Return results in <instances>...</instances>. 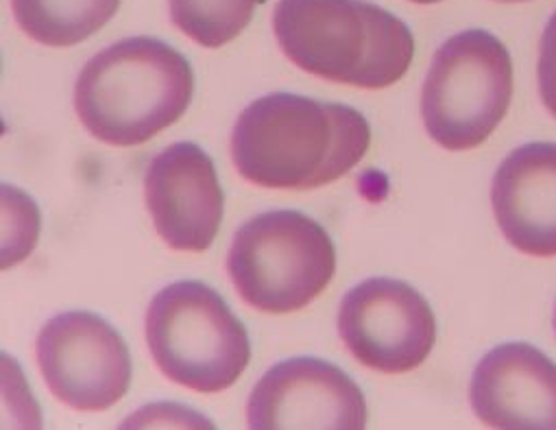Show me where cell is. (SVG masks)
<instances>
[{
	"label": "cell",
	"mask_w": 556,
	"mask_h": 430,
	"mask_svg": "<svg viewBox=\"0 0 556 430\" xmlns=\"http://www.w3.org/2000/svg\"><path fill=\"white\" fill-rule=\"evenodd\" d=\"M369 147L371 127L358 110L287 92L247 105L231 131L238 173L273 190L332 184L348 175Z\"/></svg>",
	"instance_id": "obj_1"
},
{
	"label": "cell",
	"mask_w": 556,
	"mask_h": 430,
	"mask_svg": "<svg viewBox=\"0 0 556 430\" xmlns=\"http://www.w3.org/2000/svg\"><path fill=\"white\" fill-rule=\"evenodd\" d=\"M273 31L302 71L365 90L397 84L415 55L410 29L369 0H277Z\"/></svg>",
	"instance_id": "obj_2"
},
{
	"label": "cell",
	"mask_w": 556,
	"mask_h": 430,
	"mask_svg": "<svg viewBox=\"0 0 556 430\" xmlns=\"http://www.w3.org/2000/svg\"><path fill=\"white\" fill-rule=\"evenodd\" d=\"M194 92L190 62L155 38H127L79 73L75 110L101 142L136 147L177 123Z\"/></svg>",
	"instance_id": "obj_3"
},
{
	"label": "cell",
	"mask_w": 556,
	"mask_h": 430,
	"mask_svg": "<svg viewBox=\"0 0 556 430\" xmlns=\"http://www.w3.org/2000/svg\"><path fill=\"white\" fill-rule=\"evenodd\" d=\"M337 250L330 235L295 210H270L233 237L227 274L255 311L289 315L306 308L332 282Z\"/></svg>",
	"instance_id": "obj_4"
},
{
	"label": "cell",
	"mask_w": 556,
	"mask_h": 430,
	"mask_svg": "<svg viewBox=\"0 0 556 430\" xmlns=\"http://www.w3.org/2000/svg\"><path fill=\"white\" fill-rule=\"evenodd\" d=\"M147 341L166 378L201 393L229 389L251 361L240 319L214 289L194 280L175 282L153 298Z\"/></svg>",
	"instance_id": "obj_5"
},
{
	"label": "cell",
	"mask_w": 556,
	"mask_h": 430,
	"mask_svg": "<svg viewBox=\"0 0 556 430\" xmlns=\"http://www.w3.org/2000/svg\"><path fill=\"white\" fill-rule=\"evenodd\" d=\"M513 99V60L489 31L452 36L434 53L421 90L430 138L450 151L480 147L504 121Z\"/></svg>",
	"instance_id": "obj_6"
},
{
	"label": "cell",
	"mask_w": 556,
	"mask_h": 430,
	"mask_svg": "<svg viewBox=\"0 0 556 430\" xmlns=\"http://www.w3.org/2000/svg\"><path fill=\"white\" fill-rule=\"evenodd\" d=\"M51 393L77 410H105L131 384V354L105 319L73 311L53 317L36 343Z\"/></svg>",
	"instance_id": "obj_7"
},
{
	"label": "cell",
	"mask_w": 556,
	"mask_h": 430,
	"mask_svg": "<svg viewBox=\"0 0 556 430\" xmlns=\"http://www.w3.org/2000/svg\"><path fill=\"white\" fill-rule=\"evenodd\" d=\"M339 332L358 363L382 374L417 369L437 341V319L426 298L393 278L354 287L339 311Z\"/></svg>",
	"instance_id": "obj_8"
},
{
	"label": "cell",
	"mask_w": 556,
	"mask_h": 430,
	"mask_svg": "<svg viewBox=\"0 0 556 430\" xmlns=\"http://www.w3.org/2000/svg\"><path fill=\"white\" fill-rule=\"evenodd\" d=\"M247 419L255 430H363L367 402L341 367L300 356L277 363L260 378L249 395Z\"/></svg>",
	"instance_id": "obj_9"
},
{
	"label": "cell",
	"mask_w": 556,
	"mask_h": 430,
	"mask_svg": "<svg viewBox=\"0 0 556 430\" xmlns=\"http://www.w3.org/2000/svg\"><path fill=\"white\" fill-rule=\"evenodd\" d=\"M155 232L177 252H205L220 228L225 197L212 157L192 142L157 153L144 173Z\"/></svg>",
	"instance_id": "obj_10"
},
{
	"label": "cell",
	"mask_w": 556,
	"mask_h": 430,
	"mask_svg": "<svg viewBox=\"0 0 556 430\" xmlns=\"http://www.w3.org/2000/svg\"><path fill=\"white\" fill-rule=\"evenodd\" d=\"M476 417L506 430H556V363L530 343L493 347L473 369Z\"/></svg>",
	"instance_id": "obj_11"
},
{
	"label": "cell",
	"mask_w": 556,
	"mask_h": 430,
	"mask_svg": "<svg viewBox=\"0 0 556 430\" xmlns=\"http://www.w3.org/2000/svg\"><path fill=\"white\" fill-rule=\"evenodd\" d=\"M491 203L504 239L539 258L556 256V144L530 142L497 166Z\"/></svg>",
	"instance_id": "obj_12"
},
{
	"label": "cell",
	"mask_w": 556,
	"mask_h": 430,
	"mask_svg": "<svg viewBox=\"0 0 556 430\" xmlns=\"http://www.w3.org/2000/svg\"><path fill=\"white\" fill-rule=\"evenodd\" d=\"M121 0H12L18 27L45 47H75L101 31Z\"/></svg>",
	"instance_id": "obj_13"
},
{
	"label": "cell",
	"mask_w": 556,
	"mask_h": 430,
	"mask_svg": "<svg viewBox=\"0 0 556 430\" xmlns=\"http://www.w3.org/2000/svg\"><path fill=\"white\" fill-rule=\"evenodd\" d=\"M264 0H168L170 21L179 31L205 49H220L236 40Z\"/></svg>",
	"instance_id": "obj_14"
},
{
	"label": "cell",
	"mask_w": 556,
	"mask_h": 430,
	"mask_svg": "<svg viewBox=\"0 0 556 430\" xmlns=\"http://www.w3.org/2000/svg\"><path fill=\"white\" fill-rule=\"evenodd\" d=\"M539 94L556 118V12L547 21L539 45Z\"/></svg>",
	"instance_id": "obj_15"
},
{
	"label": "cell",
	"mask_w": 556,
	"mask_h": 430,
	"mask_svg": "<svg viewBox=\"0 0 556 430\" xmlns=\"http://www.w3.org/2000/svg\"><path fill=\"white\" fill-rule=\"evenodd\" d=\"M410 3H417V5H432V3H441V0H410Z\"/></svg>",
	"instance_id": "obj_16"
},
{
	"label": "cell",
	"mask_w": 556,
	"mask_h": 430,
	"mask_svg": "<svg viewBox=\"0 0 556 430\" xmlns=\"http://www.w3.org/2000/svg\"><path fill=\"white\" fill-rule=\"evenodd\" d=\"M500 3H523V0H500Z\"/></svg>",
	"instance_id": "obj_17"
},
{
	"label": "cell",
	"mask_w": 556,
	"mask_h": 430,
	"mask_svg": "<svg viewBox=\"0 0 556 430\" xmlns=\"http://www.w3.org/2000/svg\"><path fill=\"white\" fill-rule=\"evenodd\" d=\"M554 330H556V308H554Z\"/></svg>",
	"instance_id": "obj_18"
}]
</instances>
